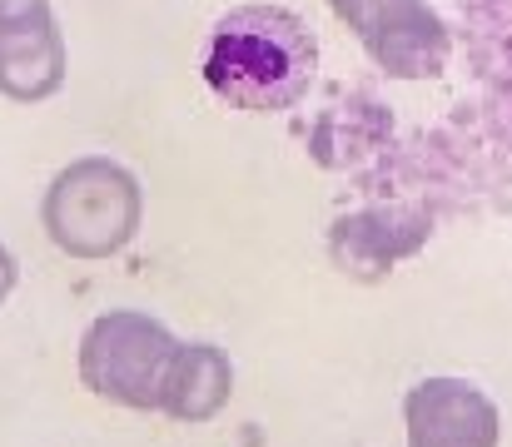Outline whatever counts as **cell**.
<instances>
[{"label": "cell", "instance_id": "obj_1", "mask_svg": "<svg viewBox=\"0 0 512 447\" xmlns=\"http://www.w3.org/2000/svg\"><path fill=\"white\" fill-rule=\"evenodd\" d=\"M199 75L229 110L284 115L319 80V35L289 5H234L209 25Z\"/></svg>", "mask_w": 512, "mask_h": 447}, {"label": "cell", "instance_id": "obj_2", "mask_svg": "<svg viewBox=\"0 0 512 447\" xmlns=\"http://www.w3.org/2000/svg\"><path fill=\"white\" fill-rule=\"evenodd\" d=\"M145 224V189L130 164L110 154H80L70 159L45 199H40V229L45 239L70 259H115L140 239Z\"/></svg>", "mask_w": 512, "mask_h": 447}, {"label": "cell", "instance_id": "obj_3", "mask_svg": "<svg viewBox=\"0 0 512 447\" xmlns=\"http://www.w3.org/2000/svg\"><path fill=\"white\" fill-rule=\"evenodd\" d=\"M174 348L179 338L160 318L140 308H110L80 338V383L115 408L160 413Z\"/></svg>", "mask_w": 512, "mask_h": 447}, {"label": "cell", "instance_id": "obj_9", "mask_svg": "<svg viewBox=\"0 0 512 447\" xmlns=\"http://www.w3.org/2000/svg\"><path fill=\"white\" fill-rule=\"evenodd\" d=\"M15 284H20V264H15V254L0 244V303L15 294Z\"/></svg>", "mask_w": 512, "mask_h": 447}, {"label": "cell", "instance_id": "obj_7", "mask_svg": "<svg viewBox=\"0 0 512 447\" xmlns=\"http://www.w3.org/2000/svg\"><path fill=\"white\" fill-rule=\"evenodd\" d=\"M433 239V219L413 204H373L339 214L329 229V254L353 279H383L403 259L423 254Z\"/></svg>", "mask_w": 512, "mask_h": 447}, {"label": "cell", "instance_id": "obj_5", "mask_svg": "<svg viewBox=\"0 0 512 447\" xmlns=\"http://www.w3.org/2000/svg\"><path fill=\"white\" fill-rule=\"evenodd\" d=\"M65 75L70 55L50 0H0V95L40 105L60 95Z\"/></svg>", "mask_w": 512, "mask_h": 447}, {"label": "cell", "instance_id": "obj_4", "mask_svg": "<svg viewBox=\"0 0 512 447\" xmlns=\"http://www.w3.org/2000/svg\"><path fill=\"white\" fill-rule=\"evenodd\" d=\"M388 80H433L448 70L453 35L428 0H329Z\"/></svg>", "mask_w": 512, "mask_h": 447}, {"label": "cell", "instance_id": "obj_6", "mask_svg": "<svg viewBox=\"0 0 512 447\" xmlns=\"http://www.w3.org/2000/svg\"><path fill=\"white\" fill-rule=\"evenodd\" d=\"M403 428H408V447H498L503 443L498 403L473 378H453V373L418 378L403 393Z\"/></svg>", "mask_w": 512, "mask_h": 447}, {"label": "cell", "instance_id": "obj_8", "mask_svg": "<svg viewBox=\"0 0 512 447\" xmlns=\"http://www.w3.org/2000/svg\"><path fill=\"white\" fill-rule=\"evenodd\" d=\"M234 398V363L219 343H179L165 373L160 413L174 423H209Z\"/></svg>", "mask_w": 512, "mask_h": 447}]
</instances>
